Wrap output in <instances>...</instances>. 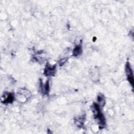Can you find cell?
Listing matches in <instances>:
<instances>
[{"instance_id": "cell-1", "label": "cell", "mask_w": 134, "mask_h": 134, "mask_svg": "<svg viewBox=\"0 0 134 134\" xmlns=\"http://www.w3.org/2000/svg\"><path fill=\"white\" fill-rule=\"evenodd\" d=\"M92 111L95 118L100 124V126L103 127L105 125V119L104 115L101 112L99 105L94 103L92 106Z\"/></svg>"}, {"instance_id": "cell-2", "label": "cell", "mask_w": 134, "mask_h": 134, "mask_svg": "<svg viewBox=\"0 0 134 134\" xmlns=\"http://www.w3.org/2000/svg\"><path fill=\"white\" fill-rule=\"evenodd\" d=\"M125 71H126V73L127 76V79L129 82V83L133 87V72H132V71L131 69L130 65H129V64L128 63H127L126 65Z\"/></svg>"}, {"instance_id": "cell-3", "label": "cell", "mask_w": 134, "mask_h": 134, "mask_svg": "<svg viewBox=\"0 0 134 134\" xmlns=\"http://www.w3.org/2000/svg\"><path fill=\"white\" fill-rule=\"evenodd\" d=\"M56 66L51 67V66L47 67L45 70V75L47 76H54L55 74Z\"/></svg>"}, {"instance_id": "cell-4", "label": "cell", "mask_w": 134, "mask_h": 134, "mask_svg": "<svg viewBox=\"0 0 134 134\" xmlns=\"http://www.w3.org/2000/svg\"><path fill=\"white\" fill-rule=\"evenodd\" d=\"M98 101L100 107H103L105 104V99L104 96L102 94H100L98 96Z\"/></svg>"}, {"instance_id": "cell-5", "label": "cell", "mask_w": 134, "mask_h": 134, "mask_svg": "<svg viewBox=\"0 0 134 134\" xmlns=\"http://www.w3.org/2000/svg\"><path fill=\"white\" fill-rule=\"evenodd\" d=\"M14 100V95L12 93H8L7 95V97L3 100V103L4 104L11 103Z\"/></svg>"}, {"instance_id": "cell-6", "label": "cell", "mask_w": 134, "mask_h": 134, "mask_svg": "<svg viewBox=\"0 0 134 134\" xmlns=\"http://www.w3.org/2000/svg\"><path fill=\"white\" fill-rule=\"evenodd\" d=\"M82 53V49L81 46H77L75 47L73 51V55L74 56H78Z\"/></svg>"}, {"instance_id": "cell-7", "label": "cell", "mask_w": 134, "mask_h": 134, "mask_svg": "<svg viewBox=\"0 0 134 134\" xmlns=\"http://www.w3.org/2000/svg\"><path fill=\"white\" fill-rule=\"evenodd\" d=\"M42 91L43 92H44L45 94H47L49 93V81H48L45 86H43L42 84Z\"/></svg>"}]
</instances>
